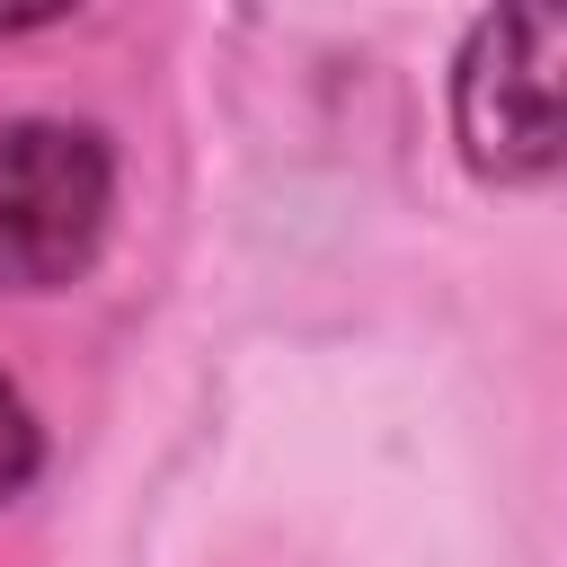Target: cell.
<instances>
[{
  "mask_svg": "<svg viewBox=\"0 0 567 567\" xmlns=\"http://www.w3.org/2000/svg\"><path fill=\"white\" fill-rule=\"evenodd\" d=\"M115 213V159L89 124H0V292L71 284Z\"/></svg>",
  "mask_w": 567,
  "mask_h": 567,
  "instance_id": "cell-1",
  "label": "cell"
},
{
  "mask_svg": "<svg viewBox=\"0 0 567 567\" xmlns=\"http://www.w3.org/2000/svg\"><path fill=\"white\" fill-rule=\"evenodd\" d=\"M558 44L567 27L549 9H496L470 27L452 115H461V151L478 177L540 186L558 168Z\"/></svg>",
  "mask_w": 567,
  "mask_h": 567,
  "instance_id": "cell-2",
  "label": "cell"
},
{
  "mask_svg": "<svg viewBox=\"0 0 567 567\" xmlns=\"http://www.w3.org/2000/svg\"><path fill=\"white\" fill-rule=\"evenodd\" d=\"M35 461H44V443H35V416H27V399L0 381V505L35 478Z\"/></svg>",
  "mask_w": 567,
  "mask_h": 567,
  "instance_id": "cell-3",
  "label": "cell"
}]
</instances>
